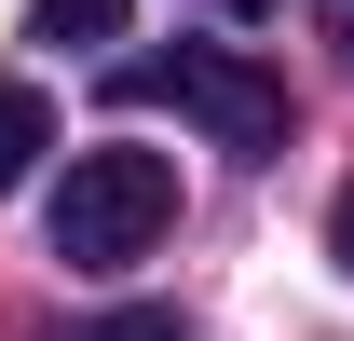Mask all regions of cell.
<instances>
[{
    "mask_svg": "<svg viewBox=\"0 0 354 341\" xmlns=\"http://www.w3.org/2000/svg\"><path fill=\"white\" fill-rule=\"evenodd\" d=\"M327 259L354 273V177H341V205H327Z\"/></svg>",
    "mask_w": 354,
    "mask_h": 341,
    "instance_id": "5b68a950",
    "label": "cell"
},
{
    "mask_svg": "<svg viewBox=\"0 0 354 341\" xmlns=\"http://www.w3.org/2000/svg\"><path fill=\"white\" fill-rule=\"evenodd\" d=\"M28 28H41V42H123V0H41Z\"/></svg>",
    "mask_w": 354,
    "mask_h": 341,
    "instance_id": "277c9868",
    "label": "cell"
},
{
    "mask_svg": "<svg viewBox=\"0 0 354 341\" xmlns=\"http://www.w3.org/2000/svg\"><path fill=\"white\" fill-rule=\"evenodd\" d=\"M164 232H177V164L164 150H136V137L68 150V177H55V259H68V273H123V259H150Z\"/></svg>",
    "mask_w": 354,
    "mask_h": 341,
    "instance_id": "6da1fadb",
    "label": "cell"
},
{
    "mask_svg": "<svg viewBox=\"0 0 354 341\" xmlns=\"http://www.w3.org/2000/svg\"><path fill=\"white\" fill-rule=\"evenodd\" d=\"M123 110H177V123H205L218 150H286V82H272L259 55H218V42H177V55H136Z\"/></svg>",
    "mask_w": 354,
    "mask_h": 341,
    "instance_id": "7a4b0ae2",
    "label": "cell"
},
{
    "mask_svg": "<svg viewBox=\"0 0 354 341\" xmlns=\"http://www.w3.org/2000/svg\"><path fill=\"white\" fill-rule=\"evenodd\" d=\"M55 150V110H41V82H0V191H28V164Z\"/></svg>",
    "mask_w": 354,
    "mask_h": 341,
    "instance_id": "3957f363",
    "label": "cell"
},
{
    "mask_svg": "<svg viewBox=\"0 0 354 341\" xmlns=\"http://www.w3.org/2000/svg\"><path fill=\"white\" fill-rule=\"evenodd\" d=\"M218 14H272V0H218Z\"/></svg>",
    "mask_w": 354,
    "mask_h": 341,
    "instance_id": "8992f818",
    "label": "cell"
},
{
    "mask_svg": "<svg viewBox=\"0 0 354 341\" xmlns=\"http://www.w3.org/2000/svg\"><path fill=\"white\" fill-rule=\"evenodd\" d=\"M341 42H354V0H341Z\"/></svg>",
    "mask_w": 354,
    "mask_h": 341,
    "instance_id": "52a82bcc",
    "label": "cell"
}]
</instances>
